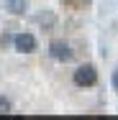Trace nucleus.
I'll use <instances>...</instances> for the list:
<instances>
[{
  "mask_svg": "<svg viewBox=\"0 0 118 120\" xmlns=\"http://www.w3.org/2000/svg\"><path fill=\"white\" fill-rule=\"evenodd\" d=\"M49 54H51V59H54V61H62V64L72 61V56H74V51L69 49V44H64L62 38H57V41H51V44H49Z\"/></svg>",
  "mask_w": 118,
  "mask_h": 120,
  "instance_id": "f03ea898",
  "label": "nucleus"
},
{
  "mask_svg": "<svg viewBox=\"0 0 118 120\" xmlns=\"http://www.w3.org/2000/svg\"><path fill=\"white\" fill-rule=\"evenodd\" d=\"M64 5H69V8H85V5H90L93 0H62Z\"/></svg>",
  "mask_w": 118,
  "mask_h": 120,
  "instance_id": "39448f33",
  "label": "nucleus"
},
{
  "mask_svg": "<svg viewBox=\"0 0 118 120\" xmlns=\"http://www.w3.org/2000/svg\"><path fill=\"white\" fill-rule=\"evenodd\" d=\"M5 112H10V102L5 97H0V115H5Z\"/></svg>",
  "mask_w": 118,
  "mask_h": 120,
  "instance_id": "423d86ee",
  "label": "nucleus"
},
{
  "mask_svg": "<svg viewBox=\"0 0 118 120\" xmlns=\"http://www.w3.org/2000/svg\"><path fill=\"white\" fill-rule=\"evenodd\" d=\"M3 3H5V8L13 15H23L26 10H28V0H3Z\"/></svg>",
  "mask_w": 118,
  "mask_h": 120,
  "instance_id": "20e7f679",
  "label": "nucleus"
},
{
  "mask_svg": "<svg viewBox=\"0 0 118 120\" xmlns=\"http://www.w3.org/2000/svg\"><path fill=\"white\" fill-rule=\"evenodd\" d=\"M113 87H116V90H118V69H116V72H113Z\"/></svg>",
  "mask_w": 118,
  "mask_h": 120,
  "instance_id": "0eeeda50",
  "label": "nucleus"
},
{
  "mask_svg": "<svg viewBox=\"0 0 118 120\" xmlns=\"http://www.w3.org/2000/svg\"><path fill=\"white\" fill-rule=\"evenodd\" d=\"M13 46L21 54H31V51H36V38L31 33H16L13 36Z\"/></svg>",
  "mask_w": 118,
  "mask_h": 120,
  "instance_id": "7ed1b4c3",
  "label": "nucleus"
},
{
  "mask_svg": "<svg viewBox=\"0 0 118 120\" xmlns=\"http://www.w3.org/2000/svg\"><path fill=\"white\" fill-rule=\"evenodd\" d=\"M74 84L77 87H95L98 84V72H95L93 64H85V67H80V69H74Z\"/></svg>",
  "mask_w": 118,
  "mask_h": 120,
  "instance_id": "f257e3e1",
  "label": "nucleus"
}]
</instances>
